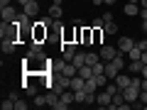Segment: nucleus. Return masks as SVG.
Returning a JSON list of instances; mask_svg holds the SVG:
<instances>
[{
  "instance_id": "obj_29",
  "label": "nucleus",
  "mask_w": 147,
  "mask_h": 110,
  "mask_svg": "<svg viewBox=\"0 0 147 110\" xmlns=\"http://www.w3.org/2000/svg\"><path fill=\"white\" fill-rule=\"evenodd\" d=\"M140 17H142V20H147V7H140Z\"/></svg>"
},
{
  "instance_id": "obj_32",
  "label": "nucleus",
  "mask_w": 147,
  "mask_h": 110,
  "mask_svg": "<svg viewBox=\"0 0 147 110\" xmlns=\"http://www.w3.org/2000/svg\"><path fill=\"white\" fill-rule=\"evenodd\" d=\"M27 3H37V0H20V5H27Z\"/></svg>"
},
{
  "instance_id": "obj_35",
  "label": "nucleus",
  "mask_w": 147,
  "mask_h": 110,
  "mask_svg": "<svg viewBox=\"0 0 147 110\" xmlns=\"http://www.w3.org/2000/svg\"><path fill=\"white\" fill-rule=\"evenodd\" d=\"M142 30H145V32H147V20H142Z\"/></svg>"
},
{
  "instance_id": "obj_1",
  "label": "nucleus",
  "mask_w": 147,
  "mask_h": 110,
  "mask_svg": "<svg viewBox=\"0 0 147 110\" xmlns=\"http://www.w3.org/2000/svg\"><path fill=\"white\" fill-rule=\"evenodd\" d=\"M71 103H74V91H64V93L59 95V100L54 103V108L57 110H66Z\"/></svg>"
},
{
  "instance_id": "obj_22",
  "label": "nucleus",
  "mask_w": 147,
  "mask_h": 110,
  "mask_svg": "<svg viewBox=\"0 0 147 110\" xmlns=\"http://www.w3.org/2000/svg\"><path fill=\"white\" fill-rule=\"evenodd\" d=\"M34 105H37V108H44V105H47V98L37 93V95H34Z\"/></svg>"
},
{
  "instance_id": "obj_30",
  "label": "nucleus",
  "mask_w": 147,
  "mask_h": 110,
  "mask_svg": "<svg viewBox=\"0 0 147 110\" xmlns=\"http://www.w3.org/2000/svg\"><path fill=\"white\" fill-rule=\"evenodd\" d=\"M140 61H142V64H147V52H142V56H140Z\"/></svg>"
},
{
  "instance_id": "obj_20",
  "label": "nucleus",
  "mask_w": 147,
  "mask_h": 110,
  "mask_svg": "<svg viewBox=\"0 0 147 110\" xmlns=\"http://www.w3.org/2000/svg\"><path fill=\"white\" fill-rule=\"evenodd\" d=\"M61 5H54V3H52V7H49V15H52L54 17V20H59V17H61Z\"/></svg>"
},
{
  "instance_id": "obj_28",
  "label": "nucleus",
  "mask_w": 147,
  "mask_h": 110,
  "mask_svg": "<svg viewBox=\"0 0 147 110\" xmlns=\"http://www.w3.org/2000/svg\"><path fill=\"white\" fill-rule=\"evenodd\" d=\"M103 22H113V15L110 12H103Z\"/></svg>"
},
{
  "instance_id": "obj_6",
  "label": "nucleus",
  "mask_w": 147,
  "mask_h": 110,
  "mask_svg": "<svg viewBox=\"0 0 147 110\" xmlns=\"http://www.w3.org/2000/svg\"><path fill=\"white\" fill-rule=\"evenodd\" d=\"M132 47H135V39H130V37H120V39H118V52L127 54Z\"/></svg>"
},
{
  "instance_id": "obj_34",
  "label": "nucleus",
  "mask_w": 147,
  "mask_h": 110,
  "mask_svg": "<svg viewBox=\"0 0 147 110\" xmlns=\"http://www.w3.org/2000/svg\"><path fill=\"white\" fill-rule=\"evenodd\" d=\"M105 5H115V0H103Z\"/></svg>"
},
{
  "instance_id": "obj_15",
  "label": "nucleus",
  "mask_w": 147,
  "mask_h": 110,
  "mask_svg": "<svg viewBox=\"0 0 147 110\" xmlns=\"http://www.w3.org/2000/svg\"><path fill=\"white\" fill-rule=\"evenodd\" d=\"M98 61H103V59H100V54H96V52H86V64H88V66H93V64H98Z\"/></svg>"
},
{
  "instance_id": "obj_11",
  "label": "nucleus",
  "mask_w": 147,
  "mask_h": 110,
  "mask_svg": "<svg viewBox=\"0 0 147 110\" xmlns=\"http://www.w3.org/2000/svg\"><path fill=\"white\" fill-rule=\"evenodd\" d=\"M84 83H86L84 76H79V73H76V76H71V91H81V88H84Z\"/></svg>"
},
{
  "instance_id": "obj_27",
  "label": "nucleus",
  "mask_w": 147,
  "mask_h": 110,
  "mask_svg": "<svg viewBox=\"0 0 147 110\" xmlns=\"http://www.w3.org/2000/svg\"><path fill=\"white\" fill-rule=\"evenodd\" d=\"M135 44L142 49V52H147V39H142V42H135Z\"/></svg>"
},
{
  "instance_id": "obj_13",
  "label": "nucleus",
  "mask_w": 147,
  "mask_h": 110,
  "mask_svg": "<svg viewBox=\"0 0 147 110\" xmlns=\"http://www.w3.org/2000/svg\"><path fill=\"white\" fill-rule=\"evenodd\" d=\"M91 27H93V25H91ZM103 39H105V30H103V27H93V44H100Z\"/></svg>"
},
{
  "instance_id": "obj_33",
  "label": "nucleus",
  "mask_w": 147,
  "mask_h": 110,
  "mask_svg": "<svg viewBox=\"0 0 147 110\" xmlns=\"http://www.w3.org/2000/svg\"><path fill=\"white\" fill-rule=\"evenodd\" d=\"M142 76H145V78H147V64H145V66H142Z\"/></svg>"
},
{
  "instance_id": "obj_18",
  "label": "nucleus",
  "mask_w": 147,
  "mask_h": 110,
  "mask_svg": "<svg viewBox=\"0 0 147 110\" xmlns=\"http://www.w3.org/2000/svg\"><path fill=\"white\" fill-rule=\"evenodd\" d=\"M142 66H145V64L137 59V61H130V64H127V71H130V73H142Z\"/></svg>"
},
{
  "instance_id": "obj_19",
  "label": "nucleus",
  "mask_w": 147,
  "mask_h": 110,
  "mask_svg": "<svg viewBox=\"0 0 147 110\" xmlns=\"http://www.w3.org/2000/svg\"><path fill=\"white\" fill-rule=\"evenodd\" d=\"M103 30H105V34H118V25H115V20H113V22H105Z\"/></svg>"
},
{
  "instance_id": "obj_37",
  "label": "nucleus",
  "mask_w": 147,
  "mask_h": 110,
  "mask_svg": "<svg viewBox=\"0 0 147 110\" xmlns=\"http://www.w3.org/2000/svg\"><path fill=\"white\" fill-rule=\"evenodd\" d=\"M140 5H142V7H147V0H140Z\"/></svg>"
},
{
  "instance_id": "obj_25",
  "label": "nucleus",
  "mask_w": 147,
  "mask_h": 110,
  "mask_svg": "<svg viewBox=\"0 0 147 110\" xmlns=\"http://www.w3.org/2000/svg\"><path fill=\"white\" fill-rule=\"evenodd\" d=\"M84 105H96V93H86V103Z\"/></svg>"
},
{
  "instance_id": "obj_7",
  "label": "nucleus",
  "mask_w": 147,
  "mask_h": 110,
  "mask_svg": "<svg viewBox=\"0 0 147 110\" xmlns=\"http://www.w3.org/2000/svg\"><path fill=\"white\" fill-rule=\"evenodd\" d=\"M17 47V39L15 37H3V54H12Z\"/></svg>"
},
{
  "instance_id": "obj_17",
  "label": "nucleus",
  "mask_w": 147,
  "mask_h": 110,
  "mask_svg": "<svg viewBox=\"0 0 147 110\" xmlns=\"http://www.w3.org/2000/svg\"><path fill=\"white\" fill-rule=\"evenodd\" d=\"M125 56H127V59H130V61H137V59H140V56H142V49H140V47H137V44H135V47H132V49H130V52H127V54H125Z\"/></svg>"
},
{
  "instance_id": "obj_38",
  "label": "nucleus",
  "mask_w": 147,
  "mask_h": 110,
  "mask_svg": "<svg viewBox=\"0 0 147 110\" xmlns=\"http://www.w3.org/2000/svg\"><path fill=\"white\" fill-rule=\"evenodd\" d=\"M127 3H137V5H140V0H127Z\"/></svg>"
},
{
  "instance_id": "obj_21",
  "label": "nucleus",
  "mask_w": 147,
  "mask_h": 110,
  "mask_svg": "<svg viewBox=\"0 0 147 110\" xmlns=\"http://www.w3.org/2000/svg\"><path fill=\"white\" fill-rule=\"evenodd\" d=\"M74 103H86V91H74Z\"/></svg>"
},
{
  "instance_id": "obj_12",
  "label": "nucleus",
  "mask_w": 147,
  "mask_h": 110,
  "mask_svg": "<svg viewBox=\"0 0 147 110\" xmlns=\"http://www.w3.org/2000/svg\"><path fill=\"white\" fill-rule=\"evenodd\" d=\"M22 7H25V12H27L30 17H37V15H39V3H27V5H22Z\"/></svg>"
},
{
  "instance_id": "obj_5",
  "label": "nucleus",
  "mask_w": 147,
  "mask_h": 110,
  "mask_svg": "<svg viewBox=\"0 0 147 110\" xmlns=\"http://www.w3.org/2000/svg\"><path fill=\"white\" fill-rule=\"evenodd\" d=\"M0 15H3V22H12V20H17V10H15L12 5L0 7Z\"/></svg>"
},
{
  "instance_id": "obj_3",
  "label": "nucleus",
  "mask_w": 147,
  "mask_h": 110,
  "mask_svg": "<svg viewBox=\"0 0 147 110\" xmlns=\"http://www.w3.org/2000/svg\"><path fill=\"white\" fill-rule=\"evenodd\" d=\"M113 103V95L108 93V91H98V93H96V105H100V108H108V105Z\"/></svg>"
},
{
  "instance_id": "obj_24",
  "label": "nucleus",
  "mask_w": 147,
  "mask_h": 110,
  "mask_svg": "<svg viewBox=\"0 0 147 110\" xmlns=\"http://www.w3.org/2000/svg\"><path fill=\"white\" fill-rule=\"evenodd\" d=\"M105 91H108L110 95H115V93H118V91H120V88H118V83H115V81H113V83H105Z\"/></svg>"
},
{
  "instance_id": "obj_8",
  "label": "nucleus",
  "mask_w": 147,
  "mask_h": 110,
  "mask_svg": "<svg viewBox=\"0 0 147 110\" xmlns=\"http://www.w3.org/2000/svg\"><path fill=\"white\" fill-rule=\"evenodd\" d=\"M115 83H118V88H120V91H125L127 88V86H130L132 83V78H130V76H127V73H118V76H115Z\"/></svg>"
},
{
  "instance_id": "obj_16",
  "label": "nucleus",
  "mask_w": 147,
  "mask_h": 110,
  "mask_svg": "<svg viewBox=\"0 0 147 110\" xmlns=\"http://www.w3.org/2000/svg\"><path fill=\"white\" fill-rule=\"evenodd\" d=\"M22 88H25V93H27V95H32V98L39 93V91H37V83H30V78H27V83H22Z\"/></svg>"
},
{
  "instance_id": "obj_4",
  "label": "nucleus",
  "mask_w": 147,
  "mask_h": 110,
  "mask_svg": "<svg viewBox=\"0 0 147 110\" xmlns=\"http://www.w3.org/2000/svg\"><path fill=\"white\" fill-rule=\"evenodd\" d=\"M100 59L103 61H113L115 59V54H118V47H110V44H103V49H100Z\"/></svg>"
},
{
  "instance_id": "obj_10",
  "label": "nucleus",
  "mask_w": 147,
  "mask_h": 110,
  "mask_svg": "<svg viewBox=\"0 0 147 110\" xmlns=\"http://www.w3.org/2000/svg\"><path fill=\"white\" fill-rule=\"evenodd\" d=\"M123 12H125L127 17H135V15H140V5H137V3H127V5L123 7Z\"/></svg>"
},
{
  "instance_id": "obj_36",
  "label": "nucleus",
  "mask_w": 147,
  "mask_h": 110,
  "mask_svg": "<svg viewBox=\"0 0 147 110\" xmlns=\"http://www.w3.org/2000/svg\"><path fill=\"white\" fill-rule=\"evenodd\" d=\"M93 5H103V0H93Z\"/></svg>"
},
{
  "instance_id": "obj_14",
  "label": "nucleus",
  "mask_w": 147,
  "mask_h": 110,
  "mask_svg": "<svg viewBox=\"0 0 147 110\" xmlns=\"http://www.w3.org/2000/svg\"><path fill=\"white\" fill-rule=\"evenodd\" d=\"M71 64H74L76 68H81V66L86 64V52H76V56L71 59Z\"/></svg>"
},
{
  "instance_id": "obj_23",
  "label": "nucleus",
  "mask_w": 147,
  "mask_h": 110,
  "mask_svg": "<svg viewBox=\"0 0 147 110\" xmlns=\"http://www.w3.org/2000/svg\"><path fill=\"white\" fill-rule=\"evenodd\" d=\"M0 108H3V110H12V108H15V100H12V98L3 100V103H0Z\"/></svg>"
},
{
  "instance_id": "obj_9",
  "label": "nucleus",
  "mask_w": 147,
  "mask_h": 110,
  "mask_svg": "<svg viewBox=\"0 0 147 110\" xmlns=\"http://www.w3.org/2000/svg\"><path fill=\"white\" fill-rule=\"evenodd\" d=\"M118 73H120V68H118L115 64H113V61H105V76H108L110 81H115Z\"/></svg>"
},
{
  "instance_id": "obj_26",
  "label": "nucleus",
  "mask_w": 147,
  "mask_h": 110,
  "mask_svg": "<svg viewBox=\"0 0 147 110\" xmlns=\"http://www.w3.org/2000/svg\"><path fill=\"white\" fill-rule=\"evenodd\" d=\"M15 110H27V103H25V100H20V98H17V100H15Z\"/></svg>"
},
{
  "instance_id": "obj_31",
  "label": "nucleus",
  "mask_w": 147,
  "mask_h": 110,
  "mask_svg": "<svg viewBox=\"0 0 147 110\" xmlns=\"http://www.w3.org/2000/svg\"><path fill=\"white\" fill-rule=\"evenodd\" d=\"M5 5H10V0H0V7H5Z\"/></svg>"
},
{
  "instance_id": "obj_2",
  "label": "nucleus",
  "mask_w": 147,
  "mask_h": 110,
  "mask_svg": "<svg viewBox=\"0 0 147 110\" xmlns=\"http://www.w3.org/2000/svg\"><path fill=\"white\" fill-rule=\"evenodd\" d=\"M123 95H125L127 103H135V100L140 98V86H137V83H130L125 91H123Z\"/></svg>"
}]
</instances>
